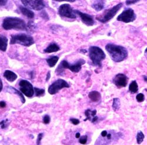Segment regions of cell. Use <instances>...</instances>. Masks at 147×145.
I'll use <instances>...</instances> for the list:
<instances>
[{
	"instance_id": "obj_1",
	"label": "cell",
	"mask_w": 147,
	"mask_h": 145,
	"mask_svg": "<svg viewBox=\"0 0 147 145\" xmlns=\"http://www.w3.org/2000/svg\"><path fill=\"white\" fill-rule=\"evenodd\" d=\"M105 49L109 53L113 61L117 63L124 61L128 57V51L126 48L121 45L114 44H108Z\"/></svg>"
},
{
	"instance_id": "obj_2",
	"label": "cell",
	"mask_w": 147,
	"mask_h": 145,
	"mask_svg": "<svg viewBox=\"0 0 147 145\" xmlns=\"http://www.w3.org/2000/svg\"><path fill=\"white\" fill-rule=\"evenodd\" d=\"M3 28L6 30H26V24L23 20L17 17H6L4 19L3 25Z\"/></svg>"
},
{
	"instance_id": "obj_3",
	"label": "cell",
	"mask_w": 147,
	"mask_h": 145,
	"mask_svg": "<svg viewBox=\"0 0 147 145\" xmlns=\"http://www.w3.org/2000/svg\"><path fill=\"white\" fill-rule=\"evenodd\" d=\"M89 56L92 64L96 66H101V62L105 58V54L98 47L91 46L89 48Z\"/></svg>"
},
{
	"instance_id": "obj_4",
	"label": "cell",
	"mask_w": 147,
	"mask_h": 145,
	"mask_svg": "<svg viewBox=\"0 0 147 145\" xmlns=\"http://www.w3.org/2000/svg\"><path fill=\"white\" fill-rule=\"evenodd\" d=\"M10 44H18L26 47H30L34 44V41L31 36L29 35L26 34H18L11 36Z\"/></svg>"
},
{
	"instance_id": "obj_5",
	"label": "cell",
	"mask_w": 147,
	"mask_h": 145,
	"mask_svg": "<svg viewBox=\"0 0 147 145\" xmlns=\"http://www.w3.org/2000/svg\"><path fill=\"white\" fill-rule=\"evenodd\" d=\"M85 63V60L83 59H80L77 63L74 64H69L66 60H63L57 68L56 72L58 75H59L63 71L64 69L65 68H68L74 72H78L81 70L82 66Z\"/></svg>"
},
{
	"instance_id": "obj_6",
	"label": "cell",
	"mask_w": 147,
	"mask_h": 145,
	"mask_svg": "<svg viewBox=\"0 0 147 145\" xmlns=\"http://www.w3.org/2000/svg\"><path fill=\"white\" fill-rule=\"evenodd\" d=\"M122 6V3H119L113 7L112 8L109 9L104 12V14L101 17H96V20L102 23H105L111 20L118 13V11L121 9Z\"/></svg>"
},
{
	"instance_id": "obj_7",
	"label": "cell",
	"mask_w": 147,
	"mask_h": 145,
	"mask_svg": "<svg viewBox=\"0 0 147 145\" xmlns=\"http://www.w3.org/2000/svg\"><path fill=\"white\" fill-rule=\"evenodd\" d=\"M68 87H69V85L66 81L63 79H58L49 86L48 91L50 94L53 95L57 93L61 89Z\"/></svg>"
},
{
	"instance_id": "obj_8",
	"label": "cell",
	"mask_w": 147,
	"mask_h": 145,
	"mask_svg": "<svg viewBox=\"0 0 147 145\" xmlns=\"http://www.w3.org/2000/svg\"><path fill=\"white\" fill-rule=\"evenodd\" d=\"M19 87L21 91L27 98H31L34 94V88L31 83L26 80H21L19 82Z\"/></svg>"
},
{
	"instance_id": "obj_9",
	"label": "cell",
	"mask_w": 147,
	"mask_h": 145,
	"mask_svg": "<svg viewBox=\"0 0 147 145\" xmlns=\"http://www.w3.org/2000/svg\"><path fill=\"white\" fill-rule=\"evenodd\" d=\"M136 14L131 8H127L118 16L117 20L125 23H129L134 21L136 19Z\"/></svg>"
},
{
	"instance_id": "obj_10",
	"label": "cell",
	"mask_w": 147,
	"mask_h": 145,
	"mask_svg": "<svg viewBox=\"0 0 147 145\" xmlns=\"http://www.w3.org/2000/svg\"><path fill=\"white\" fill-rule=\"evenodd\" d=\"M58 14L61 17L68 18H76L77 17L74 10L68 4H63L59 7Z\"/></svg>"
},
{
	"instance_id": "obj_11",
	"label": "cell",
	"mask_w": 147,
	"mask_h": 145,
	"mask_svg": "<svg viewBox=\"0 0 147 145\" xmlns=\"http://www.w3.org/2000/svg\"><path fill=\"white\" fill-rule=\"evenodd\" d=\"M21 1L25 7L36 11H40L45 6L44 0H21Z\"/></svg>"
},
{
	"instance_id": "obj_12",
	"label": "cell",
	"mask_w": 147,
	"mask_h": 145,
	"mask_svg": "<svg viewBox=\"0 0 147 145\" xmlns=\"http://www.w3.org/2000/svg\"><path fill=\"white\" fill-rule=\"evenodd\" d=\"M128 78L126 75L122 73L117 75L113 79L114 84L118 88L126 87L128 84Z\"/></svg>"
},
{
	"instance_id": "obj_13",
	"label": "cell",
	"mask_w": 147,
	"mask_h": 145,
	"mask_svg": "<svg viewBox=\"0 0 147 145\" xmlns=\"http://www.w3.org/2000/svg\"><path fill=\"white\" fill-rule=\"evenodd\" d=\"M74 11L76 14H78L80 16L82 22L84 23L85 25H87V26H92L94 25V21L93 20V18L91 16L82 13V12L78 10H74Z\"/></svg>"
},
{
	"instance_id": "obj_14",
	"label": "cell",
	"mask_w": 147,
	"mask_h": 145,
	"mask_svg": "<svg viewBox=\"0 0 147 145\" xmlns=\"http://www.w3.org/2000/svg\"><path fill=\"white\" fill-rule=\"evenodd\" d=\"M96 114V110H91L90 109H88L85 112V115L86 116L87 119L85 120H89L92 123H94L96 122L98 120V117L95 116Z\"/></svg>"
},
{
	"instance_id": "obj_15",
	"label": "cell",
	"mask_w": 147,
	"mask_h": 145,
	"mask_svg": "<svg viewBox=\"0 0 147 145\" xmlns=\"http://www.w3.org/2000/svg\"><path fill=\"white\" fill-rule=\"evenodd\" d=\"M5 90H6L5 91H7V92H9V93H14V94H17L20 97V98L21 99V100L22 103H24L26 102L25 98H24V96H23L22 93L21 91H20L18 90H17L16 89H15L14 87H11V86L6 87Z\"/></svg>"
},
{
	"instance_id": "obj_16",
	"label": "cell",
	"mask_w": 147,
	"mask_h": 145,
	"mask_svg": "<svg viewBox=\"0 0 147 145\" xmlns=\"http://www.w3.org/2000/svg\"><path fill=\"white\" fill-rule=\"evenodd\" d=\"M3 76L9 82H13L17 79V75L10 70H5Z\"/></svg>"
},
{
	"instance_id": "obj_17",
	"label": "cell",
	"mask_w": 147,
	"mask_h": 145,
	"mask_svg": "<svg viewBox=\"0 0 147 145\" xmlns=\"http://www.w3.org/2000/svg\"><path fill=\"white\" fill-rule=\"evenodd\" d=\"M88 98L93 102H99L101 99V95L100 93L96 91H92L88 94Z\"/></svg>"
},
{
	"instance_id": "obj_18",
	"label": "cell",
	"mask_w": 147,
	"mask_h": 145,
	"mask_svg": "<svg viewBox=\"0 0 147 145\" xmlns=\"http://www.w3.org/2000/svg\"><path fill=\"white\" fill-rule=\"evenodd\" d=\"M60 50L59 46L55 43H52L49 45L44 50V52L46 53H51L57 52Z\"/></svg>"
},
{
	"instance_id": "obj_19",
	"label": "cell",
	"mask_w": 147,
	"mask_h": 145,
	"mask_svg": "<svg viewBox=\"0 0 147 145\" xmlns=\"http://www.w3.org/2000/svg\"><path fill=\"white\" fill-rule=\"evenodd\" d=\"M20 9L21 11L22 14L25 16H26L27 18L32 19L34 17V13L32 11L28 9L27 8L24 7H20Z\"/></svg>"
},
{
	"instance_id": "obj_20",
	"label": "cell",
	"mask_w": 147,
	"mask_h": 145,
	"mask_svg": "<svg viewBox=\"0 0 147 145\" xmlns=\"http://www.w3.org/2000/svg\"><path fill=\"white\" fill-rule=\"evenodd\" d=\"M8 39L4 35H1L0 37V49L2 51H5L7 48Z\"/></svg>"
},
{
	"instance_id": "obj_21",
	"label": "cell",
	"mask_w": 147,
	"mask_h": 145,
	"mask_svg": "<svg viewBox=\"0 0 147 145\" xmlns=\"http://www.w3.org/2000/svg\"><path fill=\"white\" fill-rule=\"evenodd\" d=\"M92 7L97 11L102 10L104 7V1L103 0H96L92 5Z\"/></svg>"
},
{
	"instance_id": "obj_22",
	"label": "cell",
	"mask_w": 147,
	"mask_h": 145,
	"mask_svg": "<svg viewBox=\"0 0 147 145\" xmlns=\"http://www.w3.org/2000/svg\"><path fill=\"white\" fill-rule=\"evenodd\" d=\"M59 60V57L57 56H51V57L48 58L46 60V61L50 67H53L58 62Z\"/></svg>"
},
{
	"instance_id": "obj_23",
	"label": "cell",
	"mask_w": 147,
	"mask_h": 145,
	"mask_svg": "<svg viewBox=\"0 0 147 145\" xmlns=\"http://www.w3.org/2000/svg\"><path fill=\"white\" fill-rule=\"evenodd\" d=\"M129 90L131 93H136L138 91V86L136 80L132 81L129 86Z\"/></svg>"
},
{
	"instance_id": "obj_24",
	"label": "cell",
	"mask_w": 147,
	"mask_h": 145,
	"mask_svg": "<svg viewBox=\"0 0 147 145\" xmlns=\"http://www.w3.org/2000/svg\"><path fill=\"white\" fill-rule=\"evenodd\" d=\"M145 138V135L143 132L141 131H139L137 135V142L138 144H140L142 143Z\"/></svg>"
},
{
	"instance_id": "obj_25",
	"label": "cell",
	"mask_w": 147,
	"mask_h": 145,
	"mask_svg": "<svg viewBox=\"0 0 147 145\" xmlns=\"http://www.w3.org/2000/svg\"><path fill=\"white\" fill-rule=\"evenodd\" d=\"M120 107V100L118 98H115L113 100V108L114 110H117L119 109Z\"/></svg>"
},
{
	"instance_id": "obj_26",
	"label": "cell",
	"mask_w": 147,
	"mask_h": 145,
	"mask_svg": "<svg viewBox=\"0 0 147 145\" xmlns=\"http://www.w3.org/2000/svg\"><path fill=\"white\" fill-rule=\"evenodd\" d=\"M34 91H35V96L36 97L43 96L45 94V90L44 89L35 87L34 88Z\"/></svg>"
},
{
	"instance_id": "obj_27",
	"label": "cell",
	"mask_w": 147,
	"mask_h": 145,
	"mask_svg": "<svg viewBox=\"0 0 147 145\" xmlns=\"http://www.w3.org/2000/svg\"><path fill=\"white\" fill-rule=\"evenodd\" d=\"M136 99L138 102L141 103L145 100V96L142 93H139L136 96Z\"/></svg>"
},
{
	"instance_id": "obj_28",
	"label": "cell",
	"mask_w": 147,
	"mask_h": 145,
	"mask_svg": "<svg viewBox=\"0 0 147 145\" xmlns=\"http://www.w3.org/2000/svg\"><path fill=\"white\" fill-rule=\"evenodd\" d=\"M87 139H88L87 136H83L80 138L79 140V142L82 144H85L87 142Z\"/></svg>"
},
{
	"instance_id": "obj_29",
	"label": "cell",
	"mask_w": 147,
	"mask_h": 145,
	"mask_svg": "<svg viewBox=\"0 0 147 145\" xmlns=\"http://www.w3.org/2000/svg\"><path fill=\"white\" fill-rule=\"evenodd\" d=\"M140 1H141V0H127L125 3H126L127 5H129L136 4L137 3H138Z\"/></svg>"
},
{
	"instance_id": "obj_30",
	"label": "cell",
	"mask_w": 147,
	"mask_h": 145,
	"mask_svg": "<svg viewBox=\"0 0 147 145\" xmlns=\"http://www.w3.org/2000/svg\"><path fill=\"white\" fill-rule=\"evenodd\" d=\"M50 120H51L50 117L48 115H45L43 118V122L44 124H48L50 122Z\"/></svg>"
},
{
	"instance_id": "obj_31",
	"label": "cell",
	"mask_w": 147,
	"mask_h": 145,
	"mask_svg": "<svg viewBox=\"0 0 147 145\" xmlns=\"http://www.w3.org/2000/svg\"><path fill=\"white\" fill-rule=\"evenodd\" d=\"M70 122L74 125H77L80 123V120L77 119H74V118H71L70 119Z\"/></svg>"
},
{
	"instance_id": "obj_32",
	"label": "cell",
	"mask_w": 147,
	"mask_h": 145,
	"mask_svg": "<svg viewBox=\"0 0 147 145\" xmlns=\"http://www.w3.org/2000/svg\"><path fill=\"white\" fill-rule=\"evenodd\" d=\"M42 138H43V133L38 134V137H37V140H36V144L39 145L40 144Z\"/></svg>"
},
{
	"instance_id": "obj_33",
	"label": "cell",
	"mask_w": 147,
	"mask_h": 145,
	"mask_svg": "<svg viewBox=\"0 0 147 145\" xmlns=\"http://www.w3.org/2000/svg\"><path fill=\"white\" fill-rule=\"evenodd\" d=\"M7 122L8 120H3L1 122V129H4L6 127L7 125Z\"/></svg>"
},
{
	"instance_id": "obj_34",
	"label": "cell",
	"mask_w": 147,
	"mask_h": 145,
	"mask_svg": "<svg viewBox=\"0 0 147 145\" xmlns=\"http://www.w3.org/2000/svg\"><path fill=\"white\" fill-rule=\"evenodd\" d=\"M54 1H58V2H63V1H67V2H70V3H73L76 1V0H54Z\"/></svg>"
},
{
	"instance_id": "obj_35",
	"label": "cell",
	"mask_w": 147,
	"mask_h": 145,
	"mask_svg": "<svg viewBox=\"0 0 147 145\" xmlns=\"http://www.w3.org/2000/svg\"><path fill=\"white\" fill-rule=\"evenodd\" d=\"M7 1L8 0H0V4H1V6L5 5Z\"/></svg>"
},
{
	"instance_id": "obj_36",
	"label": "cell",
	"mask_w": 147,
	"mask_h": 145,
	"mask_svg": "<svg viewBox=\"0 0 147 145\" xmlns=\"http://www.w3.org/2000/svg\"><path fill=\"white\" fill-rule=\"evenodd\" d=\"M107 135H108V133H107V131L106 130H104L101 132V136L102 137H105L107 136Z\"/></svg>"
},
{
	"instance_id": "obj_37",
	"label": "cell",
	"mask_w": 147,
	"mask_h": 145,
	"mask_svg": "<svg viewBox=\"0 0 147 145\" xmlns=\"http://www.w3.org/2000/svg\"><path fill=\"white\" fill-rule=\"evenodd\" d=\"M0 106H1V108H4L6 106V103L5 102L1 101V103H0Z\"/></svg>"
},
{
	"instance_id": "obj_38",
	"label": "cell",
	"mask_w": 147,
	"mask_h": 145,
	"mask_svg": "<svg viewBox=\"0 0 147 145\" xmlns=\"http://www.w3.org/2000/svg\"><path fill=\"white\" fill-rule=\"evenodd\" d=\"M50 76H51V75H50V71H48V73H47V78H46V81H47L49 79H50Z\"/></svg>"
},
{
	"instance_id": "obj_39",
	"label": "cell",
	"mask_w": 147,
	"mask_h": 145,
	"mask_svg": "<svg viewBox=\"0 0 147 145\" xmlns=\"http://www.w3.org/2000/svg\"><path fill=\"white\" fill-rule=\"evenodd\" d=\"M0 86H1V87H0V91H1L3 90V82H2L1 79L0 80Z\"/></svg>"
},
{
	"instance_id": "obj_40",
	"label": "cell",
	"mask_w": 147,
	"mask_h": 145,
	"mask_svg": "<svg viewBox=\"0 0 147 145\" xmlns=\"http://www.w3.org/2000/svg\"><path fill=\"white\" fill-rule=\"evenodd\" d=\"M107 139H111V133L108 134L107 136Z\"/></svg>"
},
{
	"instance_id": "obj_41",
	"label": "cell",
	"mask_w": 147,
	"mask_h": 145,
	"mask_svg": "<svg viewBox=\"0 0 147 145\" xmlns=\"http://www.w3.org/2000/svg\"><path fill=\"white\" fill-rule=\"evenodd\" d=\"M76 138H80V133H77L76 135Z\"/></svg>"
},
{
	"instance_id": "obj_42",
	"label": "cell",
	"mask_w": 147,
	"mask_h": 145,
	"mask_svg": "<svg viewBox=\"0 0 147 145\" xmlns=\"http://www.w3.org/2000/svg\"><path fill=\"white\" fill-rule=\"evenodd\" d=\"M143 78H144V80L145 82H147V76H143Z\"/></svg>"
},
{
	"instance_id": "obj_43",
	"label": "cell",
	"mask_w": 147,
	"mask_h": 145,
	"mask_svg": "<svg viewBox=\"0 0 147 145\" xmlns=\"http://www.w3.org/2000/svg\"><path fill=\"white\" fill-rule=\"evenodd\" d=\"M145 57H146V58L147 59V48H146V50L145 51Z\"/></svg>"
}]
</instances>
